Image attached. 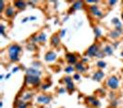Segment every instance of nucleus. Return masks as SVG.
<instances>
[{
    "label": "nucleus",
    "instance_id": "obj_1",
    "mask_svg": "<svg viewBox=\"0 0 123 108\" xmlns=\"http://www.w3.org/2000/svg\"><path fill=\"white\" fill-rule=\"evenodd\" d=\"M8 57L10 61L12 62H17L19 60V53L21 51V47L18 44H12L8 47Z\"/></svg>",
    "mask_w": 123,
    "mask_h": 108
},
{
    "label": "nucleus",
    "instance_id": "obj_2",
    "mask_svg": "<svg viewBox=\"0 0 123 108\" xmlns=\"http://www.w3.org/2000/svg\"><path fill=\"white\" fill-rule=\"evenodd\" d=\"M118 83H119V81H118V78L116 77V76H112L110 78L107 79V86L110 88L111 90H117V88H118Z\"/></svg>",
    "mask_w": 123,
    "mask_h": 108
},
{
    "label": "nucleus",
    "instance_id": "obj_3",
    "mask_svg": "<svg viewBox=\"0 0 123 108\" xmlns=\"http://www.w3.org/2000/svg\"><path fill=\"white\" fill-rule=\"evenodd\" d=\"M25 81L26 83H28L29 85H31V86H37L39 85L41 80H40V78L39 77H35V76H26L25 78Z\"/></svg>",
    "mask_w": 123,
    "mask_h": 108
},
{
    "label": "nucleus",
    "instance_id": "obj_4",
    "mask_svg": "<svg viewBox=\"0 0 123 108\" xmlns=\"http://www.w3.org/2000/svg\"><path fill=\"white\" fill-rule=\"evenodd\" d=\"M89 9H90V12L92 13V16H94V17H96V18H101V17H103V13L99 9L97 6H91Z\"/></svg>",
    "mask_w": 123,
    "mask_h": 108
},
{
    "label": "nucleus",
    "instance_id": "obj_5",
    "mask_svg": "<svg viewBox=\"0 0 123 108\" xmlns=\"http://www.w3.org/2000/svg\"><path fill=\"white\" fill-rule=\"evenodd\" d=\"M64 79H65V83L67 85V90L69 91V93H71L75 90V86H74L73 82H72V79H71L70 77H68V76H67Z\"/></svg>",
    "mask_w": 123,
    "mask_h": 108
},
{
    "label": "nucleus",
    "instance_id": "obj_6",
    "mask_svg": "<svg viewBox=\"0 0 123 108\" xmlns=\"http://www.w3.org/2000/svg\"><path fill=\"white\" fill-rule=\"evenodd\" d=\"M52 100V97L48 95H40L37 97V102L43 104H48Z\"/></svg>",
    "mask_w": 123,
    "mask_h": 108
},
{
    "label": "nucleus",
    "instance_id": "obj_7",
    "mask_svg": "<svg viewBox=\"0 0 123 108\" xmlns=\"http://www.w3.org/2000/svg\"><path fill=\"white\" fill-rule=\"evenodd\" d=\"M98 52H99L98 46L96 44H92V45H91L90 47L88 48V50H87V55H89V56H94V55H96V54H98Z\"/></svg>",
    "mask_w": 123,
    "mask_h": 108
},
{
    "label": "nucleus",
    "instance_id": "obj_8",
    "mask_svg": "<svg viewBox=\"0 0 123 108\" xmlns=\"http://www.w3.org/2000/svg\"><path fill=\"white\" fill-rule=\"evenodd\" d=\"M87 102L93 108H96L100 106V102H99L98 100H96L94 97H92V96L87 98Z\"/></svg>",
    "mask_w": 123,
    "mask_h": 108
},
{
    "label": "nucleus",
    "instance_id": "obj_9",
    "mask_svg": "<svg viewBox=\"0 0 123 108\" xmlns=\"http://www.w3.org/2000/svg\"><path fill=\"white\" fill-rule=\"evenodd\" d=\"M27 75L28 76H35V77H39L41 75V71H39L35 67H30L27 69Z\"/></svg>",
    "mask_w": 123,
    "mask_h": 108
},
{
    "label": "nucleus",
    "instance_id": "obj_10",
    "mask_svg": "<svg viewBox=\"0 0 123 108\" xmlns=\"http://www.w3.org/2000/svg\"><path fill=\"white\" fill-rule=\"evenodd\" d=\"M56 58V54L53 51H49L48 53H46V54L44 55V59L46 60L47 62H52L55 61Z\"/></svg>",
    "mask_w": 123,
    "mask_h": 108
},
{
    "label": "nucleus",
    "instance_id": "obj_11",
    "mask_svg": "<svg viewBox=\"0 0 123 108\" xmlns=\"http://www.w3.org/2000/svg\"><path fill=\"white\" fill-rule=\"evenodd\" d=\"M45 40H46V36H45L44 33H40V34H38V35L32 37V41L34 42H45Z\"/></svg>",
    "mask_w": 123,
    "mask_h": 108
},
{
    "label": "nucleus",
    "instance_id": "obj_12",
    "mask_svg": "<svg viewBox=\"0 0 123 108\" xmlns=\"http://www.w3.org/2000/svg\"><path fill=\"white\" fill-rule=\"evenodd\" d=\"M121 33H122V30L116 28L115 30H113L110 32V37L112 39H117V38H118L119 36L121 35Z\"/></svg>",
    "mask_w": 123,
    "mask_h": 108
},
{
    "label": "nucleus",
    "instance_id": "obj_13",
    "mask_svg": "<svg viewBox=\"0 0 123 108\" xmlns=\"http://www.w3.org/2000/svg\"><path fill=\"white\" fill-rule=\"evenodd\" d=\"M66 58L69 64H76L77 62V58H76V55L74 54H66Z\"/></svg>",
    "mask_w": 123,
    "mask_h": 108
},
{
    "label": "nucleus",
    "instance_id": "obj_14",
    "mask_svg": "<svg viewBox=\"0 0 123 108\" xmlns=\"http://www.w3.org/2000/svg\"><path fill=\"white\" fill-rule=\"evenodd\" d=\"M51 44L55 47H57L59 44H60V39L57 35H54L52 36L51 38Z\"/></svg>",
    "mask_w": 123,
    "mask_h": 108
},
{
    "label": "nucleus",
    "instance_id": "obj_15",
    "mask_svg": "<svg viewBox=\"0 0 123 108\" xmlns=\"http://www.w3.org/2000/svg\"><path fill=\"white\" fill-rule=\"evenodd\" d=\"M103 77H104V72L103 71H97L93 74V76H92V79H93V80H95V81H100Z\"/></svg>",
    "mask_w": 123,
    "mask_h": 108
},
{
    "label": "nucleus",
    "instance_id": "obj_16",
    "mask_svg": "<svg viewBox=\"0 0 123 108\" xmlns=\"http://www.w3.org/2000/svg\"><path fill=\"white\" fill-rule=\"evenodd\" d=\"M15 14V10H14V6H8L6 9V16L10 18V17H13Z\"/></svg>",
    "mask_w": 123,
    "mask_h": 108
},
{
    "label": "nucleus",
    "instance_id": "obj_17",
    "mask_svg": "<svg viewBox=\"0 0 123 108\" xmlns=\"http://www.w3.org/2000/svg\"><path fill=\"white\" fill-rule=\"evenodd\" d=\"M14 5H15V6H16L17 8L20 9V10L24 9L25 7H26V3L23 2V1H15V2H14Z\"/></svg>",
    "mask_w": 123,
    "mask_h": 108
},
{
    "label": "nucleus",
    "instance_id": "obj_18",
    "mask_svg": "<svg viewBox=\"0 0 123 108\" xmlns=\"http://www.w3.org/2000/svg\"><path fill=\"white\" fill-rule=\"evenodd\" d=\"M75 69L78 72L83 73V72L86 70V67H84L83 64H81V63H76V64H75Z\"/></svg>",
    "mask_w": 123,
    "mask_h": 108
},
{
    "label": "nucleus",
    "instance_id": "obj_19",
    "mask_svg": "<svg viewBox=\"0 0 123 108\" xmlns=\"http://www.w3.org/2000/svg\"><path fill=\"white\" fill-rule=\"evenodd\" d=\"M104 54H107V55H110V54H113V47L111 45H105L104 50H103Z\"/></svg>",
    "mask_w": 123,
    "mask_h": 108
},
{
    "label": "nucleus",
    "instance_id": "obj_20",
    "mask_svg": "<svg viewBox=\"0 0 123 108\" xmlns=\"http://www.w3.org/2000/svg\"><path fill=\"white\" fill-rule=\"evenodd\" d=\"M112 23L114 24V25H116V28H117V29H121V23H120V21L118 20L117 18H113V19H112Z\"/></svg>",
    "mask_w": 123,
    "mask_h": 108
},
{
    "label": "nucleus",
    "instance_id": "obj_21",
    "mask_svg": "<svg viewBox=\"0 0 123 108\" xmlns=\"http://www.w3.org/2000/svg\"><path fill=\"white\" fill-rule=\"evenodd\" d=\"M17 105H18V108H27L28 107V103L25 102V101H23V100H20V101L17 103Z\"/></svg>",
    "mask_w": 123,
    "mask_h": 108
},
{
    "label": "nucleus",
    "instance_id": "obj_22",
    "mask_svg": "<svg viewBox=\"0 0 123 108\" xmlns=\"http://www.w3.org/2000/svg\"><path fill=\"white\" fill-rule=\"evenodd\" d=\"M81 6H82L81 2H75L73 4V6H72V8H73L74 10L75 9H80V8H81Z\"/></svg>",
    "mask_w": 123,
    "mask_h": 108
},
{
    "label": "nucleus",
    "instance_id": "obj_23",
    "mask_svg": "<svg viewBox=\"0 0 123 108\" xmlns=\"http://www.w3.org/2000/svg\"><path fill=\"white\" fill-rule=\"evenodd\" d=\"M31 97H32V94L31 93H25L24 95L22 96V100L23 101H29V100H31Z\"/></svg>",
    "mask_w": 123,
    "mask_h": 108
},
{
    "label": "nucleus",
    "instance_id": "obj_24",
    "mask_svg": "<svg viewBox=\"0 0 123 108\" xmlns=\"http://www.w3.org/2000/svg\"><path fill=\"white\" fill-rule=\"evenodd\" d=\"M105 62H104V61H98L97 62V66L100 67V68H104V67H105Z\"/></svg>",
    "mask_w": 123,
    "mask_h": 108
},
{
    "label": "nucleus",
    "instance_id": "obj_25",
    "mask_svg": "<svg viewBox=\"0 0 123 108\" xmlns=\"http://www.w3.org/2000/svg\"><path fill=\"white\" fill-rule=\"evenodd\" d=\"M94 33H95V35H96V37L98 38V37H100L101 36V30H100V29L99 28H94Z\"/></svg>",
    "mask_w": 123,
    "mask_h": 108
},
{
    "label": "nucleus",
    "instance_id": "obj_26",
    "mask_svg": "<svg viewBox=\"0 0 123 108\" xmlns=\"http://www.w3.org/2000/svg\"><path fill=\"white\" fill-rule=\"evenodd\" d=\"M74 70V67L72 66H68L66 67V69H65V71L67 72V73H71V72Z\"/></svg>",
    "mask_w": 123,
    "mask_h": 108
},
{
    "label": "nucleus",
    "instance_id": "obj_27",
    "mask_svg": "<svg viewBox=\"0 0 123 108\" xmlns=\"http://www.w3.org/2000/svg\"><path fill=\"white\" fill-rule=\"evenodd\" d=\"M4 30H5V27L3 24H1V27H0V31H1V34H4Z\"/></svg>",
    "mask_w": 123,
    "mask_h": 108
},
{
    "label": "nucleus",
    "instance_id": "obj_28",
    "mask_svg": "<svg viewBox=\"0 0 123 108\" xmlns=\"http://www.w3.org/2000/svg\"><path fill=\"white\" fill-rule=\"evenodd\" d=\"M49 86H50V84H45V85H43L42 89H43V90H46V89H47Z\"/></svg>",
    "mask_w": 123,
    "mask_h": 108
},
{
    "label": "nucleus",
    "instance_id": "obj_29",
    "mask_svg": "<svg viewBox=\"0 0 123 108\" xmlns=\"http://www.w3.org/2000/svg\"><path fill=\"white\" fill-rule=\"evenodd\" d=\"M0 4H1V12H3V9H4V1H1L0 2Z\"/></svg>",
    "mask_w": 123,
    "mask_h": 108
},
{
    "label": "nucleus",
    "instance_id": "obj_30",
    "mask_svg": "<svg viewBox=\"0 0 123 108\" xmlns=\"http://www.w3.org/2000/svg\"><path fill=\"white\" fill-rule=\"evenodd\" d=\"M74 78L77 79V80H79V79H80V75H79V74H75V75H74Z\"/></svg>",
    "mask_w": 123,
    "mask_h": 108
},
{
    "label": "nucleus",
    "instance_id": "obj_31",
    "mask_svg": "<svg viewBox=\"0 0 123 108\" xmlns=\"http://www.w3.org/2000/svg\"><path fill=\"white\" fill-rule=\"evenodd\" d=\"M108 3H109V5H115L117 3V1H109Z\"/></svg>",
    "mask_w": 123,
    "mask_h": 108
},
{
    "label": "nucleus",
    "instance_id": "obj_32",
    "mask_svg": "<svg viewBox=\"0 0 123 108\" xmlns=\"http://www.w3.org/2000/svg\"><path fill=\"white\" fill-rule=\"evenodd\" d=\"M65 33H66V30H62V31H61V37H63V36L65 35Z\"/></svg>",
    "mask_w": 123,
    "mask_h": 108
},
{
    "label": "nucleus",
    "instance_id": "obj_33",
    "mask_svg": "<svg viewBox=\"0 0 123 108\" xmlns=\"http://www.w3.org/2000/svg\"><path fill=\"white\" fill-rule=\"evenodd\" d=\"M28 19H29V18H23V19H22V22H26V21H27Z\"/></svg>",
    "mask_w": 123,
    "mask_h": 108
},
{
    "label": "nucleus",
    "instance_id": "obj_34",
    "mask_svg": "<svg viewBox=\"0 0 123 108\" xmlns=\"http://www.w3.org/2000/svg\"><path fill=\"white\" fill-rule=\"evenodd\" d=\"M18 67H15L14 69H13V72H16V71H18Z\"/></svg>",
    "mask_w": 123,
    "mask_h": 108
},
{
    "label": "nucleus",
    "instance_id": "obj_35",
    "mask_svg": "<svg viewBox=\"0 0 123 108\" xmlns=\"http://www.w3.org/2000/svg\"><path fill=\"white\" fill-rule=\"evenodd\" d=\"M64 91H65V90H64V89H61V90H59V93H63Z\"/></svg>",
    "mask_w": 123,
    "mask_h": 108
},
{
    "label": "nucleus",
    "instance_id": "obj_36",
    "mask_svg": "<svg viewBox=\"0 0 123 108\" xmlns=\"http://www.w3.org/2000/svg\"><path fill=\"white\" fill-rule=\"evenodd\" d=\"M30 19H31V20H33V19H35V18H34V17H31V18H30Z\"/></svg>",
    "mask_w": 123,
    "mask_h": 108
},
{
    "label": "nucleus",
    "instance_id": "obj_37",
    "mask_svg": "<svg viewBox=\"0 0 123 108\" xmlns=\"http://www.w3.org/2000/svg\"><path fill=\"white\" fill-rule=\"evenodd\" d=\"M122 18H123V14H122Z\"/></svg>",
    "mask_w": 123,
    "mask_h": 108
},
{
    "label": "nucleus",
    "instance_id": "obj_38",
    "mask_svg": "<svg viewBox=\"0 0 123 108\" xmlns=\"http://www.w3.org/2000/svg\"><path fill=\"white\" fill-rule=\"evenodd\" d=\"M122 54V56H123V53H122V54Z\"/></svg>",
    "mask_w": 123,
    "mask_h": 108
}]
</instances>
